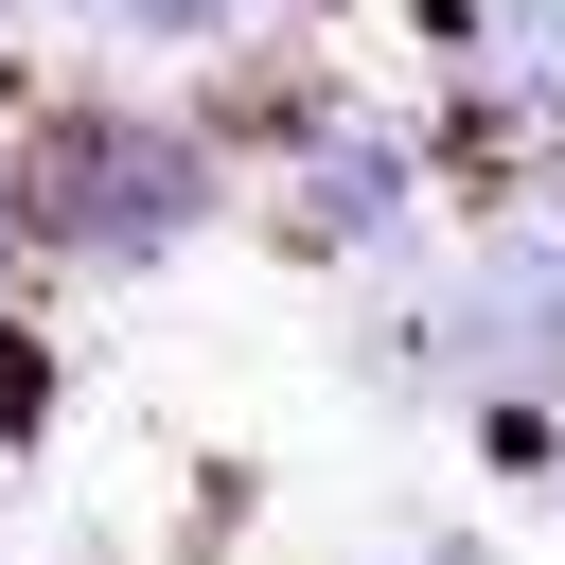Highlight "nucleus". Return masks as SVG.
Listing matches in <instances>:
<instances>
[{
    "label": "nucleus",
    "mask_w": 565,
    "mask_h": 565,
    "mask_svg": "<svg viewBox=\"0 0 565 565\" xmlns=\"http://www.w3.org/2000/svg\"><path fill=\"white\" fill-rule=\"evenodd\" d=\"M494 71L547 88V71H565V0H512V18H494Z\"/></svg>",
    "instance_id": "4"
},
{
    "label": "nucleus",
    "mask_w": 565,
    "mask_h": 565,
    "mask_svg": "<svg viewBox=\"0 0 565 565\" xmlns=\"http://www.w3.org/2000/svg\"><path fill=\"white\" fill-rule=\"evenodd\" d=\"M18 265H35V194L0 177V300H18Z\"/></svg>",
    "instance_id": "5"
},
{
    "label": "nucleus",
    "mask_w": 565,
    "mask_h": 565,
    "mask_svg": "<svg viewBox=\"0 0 565 565\" xmlns=\"http://www.w3.org/2000/svg\"><path fill=\"white\" fill-rule=\"evenodd\" d=\"M141 53H212V35H247V0H106Z\"/></svg>",
    "instance_id": "3"
},
{
    "label": "nucleus",
    "mask_w": 565,
    "mask_h": 565,
    "mask_svg": "<svg viewBox=\"0 0 565 565\" xmlns=\"http://www.w3.org/2000/svg\"><path fill=\"white\" fill-rule=\"evenodd\" d=\"M88 18H106V0H88Z\"/></svg>",
    "instance_id": "7"
},
{
    "label": "nucleus",
    "mask_w": 565,
    "mask_h": 565,
    "mask_svg": "<svg viewBox=\"0 0 565 565\" xmlns=\"http://www.w3.org/2000/svg\"><path fill=\"white\" fill-rule=\"evenodd\" d=\"M424 212V141L371 106H300V177H282V247H371Z\"/></svg>",
    "instance_id": "2"
},
{
    "label": "nucleus",
    "mask_w": 565,
    "mask_h": 565,
    "mask_svg": "<svg viewBox=\"0 0 565 565\" xmlns=\"http://www.w3.org/2000/svg\"><path fill=\"white\" fill-rule=\"evenodd\" d=\"M18 194H35V247L141 282V265H177V247L212 230V141H194V124H124V106H71V124L18 159Z\"/></svg>",
    "instance_id": "1"
},
{
    "label": "nucleus",
    "mask_w": 565,
    "mask_h": 565,
    "mask_svg": "<svg viewBox=\"0 0 565 565\" xmlns=\"http://www.w3.org/2000/svg\"><path fill=\"white\" fill-rule=\"evenodd\" d=\"M547 512H565V477H547Z\"/></svg>",
    "instance_id": "6"
}]
</instances>
